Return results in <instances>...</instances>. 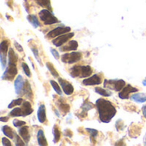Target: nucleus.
Masks as SVG:
<instances>
[{"mask_svg": "<svg viewBox=\"0 0 146 146\" xmlns=\"http://www.w3.org/2000/svg\"><path fill=\"white\" fill-rule=\"evenodd\" d=\"M96 108L99 114V119L103 123H108L116 114L115 107L108 100L98 99L96 101Z\"/></svg>", "mask_w": 146, "mask_h": 146, "instance_id": "1", "label": "nucleus"}, {"mask_svg": "<svg viewBox=\"0 0 146 146\" xmlns=\"http://www.w3.org/2000/svg\"><path fill=\"white\" fill-rule=\"evenodd\" d=\"M39 17L44 23L45 25H52V24L58 23V20L47 9L40 11V13H39Z\"/></svg>", "mask_w": 146, "mask_h": 146, "instance_id": "2", "label": "nucleus"}, {"mask_svg": "<svg viewBox=\"0 0 146 146\" xmlns=\"http://www.w3.org/2000/svg\"><path fill=\"white\" fill-rule=\"evenodd\" d=\"M82 53L79 52H67L62 55L61 60L66 64H74L82 59Z\"/></svg>", "mask_w": 146, "mask_h": 146, "instance_id": "3", "label": "nucleus"}, {"mask_svg": "<svg viewBox=\"0 0 146 146\" xmlns=\"http://www.w3.org/2000/svg\"><path fill=\"white\" fill-rule=\"evenodd\" d=\"M125 86V82L122 79L104 81V87L110 89V90H113L115 91H121Z\"/></svg>", "mask_w": 146, "mask_h": 146, "instance_id": "4", "label": "nucleus"}, {"mask_svg": "<svg viewBox=\"0 0 146 146\" xmlns=\"http://www.w3.org/2000/svg\"><path fill=\"white\" fill-rule=\"evenodd\" d=\"M8 52L9 41L7 40H5L0 43V63H1L3 69L6 67V56L8 54Z\"/></svg>", "mask_w": 146, "mask_h": 146, "instance_id": "5", "label": "nucleus"}, {"mask_svg": "<svg viewBox=\"0 0 146 146\" xmlns=\"http://www.w3.org/2000/svg\"><path fill=\"white\" fill-rule=\"evenodd\" d=\"M17 74V64H9L8 67L6 68L4 75L2 76L3 80H7V81H11L14 79V78Z\"/></svg>", "mask_w": 146, "mask_h": 146, "instance_id": "6", "label": "nucleus"}, {"mask_svg": "<svg viewBox=\"0 0 146 146\" xmlns=\"http://www.w3.org/2000/svg\"><path fill=\"white\" fill-rule=\"evenodd\" d=\"M70 31V27H58V28L52 29V31L48 32L46 35V37L49 39H53V38H56V37L61 35L69 33Z\"/></svg>", "mask_w": 146, "mask_h": 146, "instance_id": "7", "label": "nucleus"}, {"mask_svg": "<svg viewBox=\"0 0 146 146\" xmlns=\"http://www.w3.org/2000/svg\"><path fill=\"white\" fill-rule=\"evenodd\" d=\"M73 36H74V34L70 33V32L64 34V35H61L56 37V39L52 40V44L54 46H61L65 42H67L70 39H71Z\"/></svg>", "mask_w": 146, "mask_h": 146, "instance_id": "8", "label": "nucleus"}, {"mask_svg": "<svg viewBox=\"0 0 146 146\" xmlns=\"http://www.w3.org/2000/svg\"><path fill=\"white\" fill-rule=\"evenodd\" d=\"M58 83L65 95L70 96L73 94V92H74V88H73L71 84H70L69 82H67L66 80H64L63 78H58Z\"/></svg>", "mask_w": 146, "mask_h": 146, "instance_id": "9", "label": "nucleus"}, {"mask_svg": "<svg viewBox=\"0 0 146 146\" xmlns=\"http://www.w3.org/2000/svg\"><path fill=\"white\" fill-rule=\"evenodd\" d=\"M137 89H136V88L132 87L131 85L128 84L127 86H125V87L123 88V90L119 92V97L120 99H123V100H124V99H128L130 94L134 93V92H137Z\"/></svg>", "mask_w": 146, "mask_h": 146, "instance_id": "10", "label": "nucleus"}, {"mask_svg": "<svg viewBox=\"0 0 146 146\" xmlns=\"http://www.w3.org/2000/svg\"><path fill=\"white\" fill-rule=\"evenodd\" d=\"M102 84V78L99 75H93L90 78H88L84 80H83V84L86 86L90 85H99Z\"/></svg>", "mask_w": 146, "mask_h": 146, "instance_id": "11", "label": "nucleus"}, {"mask_svg": "<svg viewBox=\"0 0 146 146\" xmlns=\"http://www.w3.org/2000/svg\"><path fill=\"white\" fill-rule=\"evenodd\" d=\"M24 83H25V80L23 79V78L21 75H18L16 81H15V90H16L17 95L23 96Z\"/></svg>", "mask_w": 146, "mask_h": 146, "instance_id": "12", "label": "nucleus"}, {"mask_svg": "<svg viewBox=\"0 0 146 146\" xmlns=\"http://www.w3.org/2000/svg\"><path fill=\"white\" fill-rule=\"evenodd\" d=\"M18 132H19V135L21 136V137L24 140V142L26 143L29 142L30 135H29V127L28 126H23H23L19 127Z\"/></svg>", "mask_w": 146, "mask_h": 146, "instance_id": "13", "label": "nucleus"}, {"mask_svg": "<svg viewBox=\"0 0 146 146\" xmlns=\"http://www.w3.org/2000/svg\"><path fill=\"white\" fill-rule=\"evenodd\" d=\"M78 47V43L76 40H70L69 43L66 46H63V47H60V50L62 52H69V51H75Z\"/></svg>", "mask_w": 146, "mask_h": 146, "instance_id": "14", "label": "nucleus"}, {"mask_svg": "<svg viewBox=\"0 0 146 146\" xmlns=\"http://www.w3.org/2000/svg\"><path fill=\"white\" fill-rule=\"evenodd\" d=\"M37 117L40 123H44L46 120V107L44 104H41L39 107L38 112H37Z\"/></svg>", "mask_w": 146, "mask_h": 146, "instance_id": "15", "label": "nucleus"}, {"mask_svg": "<svg viewBox=\"0 0 146 146\" xmlns=\"http://www.w3.org/2000/svg\"><path fill=\"white\" fill-rule=\"evenodd\" d=\"M92 73V68L90 65H81V70H80V76L79 78H89Z\"/></svg>", "mask_w": 146, "mask_h": 146, "instance_id": "16", "label": "nucleus"}, {"mask_svg": "<svg viewBox=\"0 0 146 146\" xmlns=\"http://www.w3.org/2000/svg\"><path fill=\"white\" fill-rule=\"evenodd\" d=\"M22 109H23V117L28 116L33 113V108L31 107V104H30V102H29L27 101H23Z\"/></svg>", "mask_w": 146, "mask_h": 146, "instance_id": "17", "label": "nucleus"}, {"mask_svg": "<svg viewBox=\"0 0 146 146\" xmlns=\"http://www.w3.org/2000/svg\"><path fill=\"white\" fill-rule=\"evenodd\" d=\"M131 99L136 102H139V103H143L146 102V94L144 93H137V94H134L131 96Z\"/></svg>", "mask_w": 146, "mask_h": 146, "instance_id": "18", "label": "nucleus"}, {"mask_svg": "<svg viewBox=\"0 0 146 146\" xmlns=\"http://www.w3.org/2000/svg\"><path fill=\"white\" fill-rule=\"evenodd\" d=\"M8 57H9V64H17L18 61V57L16 54L15 51L13 48H10L8 52Z\"/></svg>", "mask_w": 146, "mask_h": 146, "instance_id": "19", "label": "nucleus"}, {"mask_svg": "<svg viewBox=\"0 0 146 146\" xmlns=\"http://www.w3.org/2000/svg\"><path fill=\"white\" fill-rule=\"evenodd\" d=\"M37 140H38L39 145H41V146L47 145V141L46 139V137L44 135V131L42 130L38 131V132H37Z\"/></svg>", "mask_w": 146, "mask_h": 146, "instance_id": "20", "label": "nucleus"}, {"mask_svg": "<svg viewBox=\"0 0 146 146\" xmlns=\"http://www.w3.org/2000/svg\"><path fill=\"white\" fill-rule=\"evenodd\" d=\"M2 131H3L4 134H5L7 137L11 138V139L15 137V133L13 132V131L11 130V128H10V126H8V125L3 126V127H2Z\"/></svg>", "mask_w": 146, "mask_h": 146, "instance_id": "21", "label": "nucleus"}, {"mask_svg": "<svg viewBox=\"0 0 146 146\" xmlns=\"http://www.w3.org/2000/svg\"><path fill=\"white\" fill-rule=\"evenodd\" d=\"M28 20H29V22L35 28H38V27L40 26V22H39L37 17L35 16V15H29V16H28Z\"/></svg>", "mask_w": 146, "mask_h": 146, "instance_id": "22", "label": "nucleus"}, {"mask_svg": "<svg viewBox=\"0 0 146 146\" xmlns=\"http://www.w3.org/2000/svg\"><path fill=\"white\" fill-rule=\"evenodd\" d=\"M36 3L41 6V7H44V8H46L47 10H52L51 8V3H50V0H35Z\"/></svg>", "mask_w": 146, "mask_h": 146, "instance_id": "23", "label": "nucleus"}, {"mask_svg": "<svg viewBox=\"0 0 146 146\" xmlns=\"http://www.w3.org/2000/svg\"><path fill=\"white\" fill-rule=\"evenodd\" d=\"M46 65L47 69L49 70L50 73H51V74H52L54 78H58V71L56 70V69L54 68V66H53V64H52V63L46 62Z\"/></svg>", "mask_w": 146, "mask_h": 146, "instance_id": "24", "label": "nucleus"}, {"mask_svg": "<svg viewBox=\"0 0 146 146\" xmlns=\"http://www.w3.org/2000/svg\"><path fill=\"white\" fill-rule=\"evenodd\" d=\"M52 132H53V142L54 143H58L60 139V136H61V133H60V131L58 129V127L57 125H54L53 126V130H52Z\"/></svg>", "mask_w": 146, "mask_h": 146, "instance_id": "25", "label": "nucleus"}, {"mask_svg": "<svg viewBox=\"0 0 146 146\" xmlns=\"http://www.w3.org/2000/svg\"><path fill=\"white\" fill-rule=\"evenodd\" d=\"M95 91H96L97 94H99V95H101V96H105V97H108V96H110L112 95L109 91L106 90L105 89L100 88V87H96V88L95 89Z\"/></svg>", "mask_w": 146, "mask_h": 146, "instance_id": "26", "label": "nucleus"}, {"mask_svg": "<svg viewBox=\"0 0 146 146\" xmlns=\"http://www.w3.org/2000/svg\"><path fill=\"white\" fill-rule=\"evenodd\" d=\"M10 115H11V117L23 116V113L22 108H14V109L10 113Z\"/></svg>", "mask_w": 146, "mask_h": 146, "instance_id": "27", "label": "nucleus"}, {"mask_svg": "<svg viewBox=\"0 0 146 146\" xmlns=\"http://www.w3.org/2000/svg\"><path fill=\"white\" fill-rule=\"evenodd\" d=\"M50 84H51V85L52 86V88H53V90H55V92H56L58 95L61 96V95H62V90H61V89H60L58 84L56 83V82L53 81V80H51V81H50Z\"/></svg>", "mask_w": 146, "mask_h": 146, "instance_id": "28", "label": "nucleus"}, {"mask_svg": "<svg viewBox=\"0 0 146 146\" xmlns=\"http://www.w3.org/2000/svg\"><path fill=\"white\" fill-rule=\"evenodd\" d=\"M86 130L90 133V138L93 141V143L96 142V137L98 135V131L96 129H92V128H86Z\"/></svg>", "mask_w": 146, "mask_h": 146, "instance_id": "29", "label": "nucleus"}, {"mask_svg": "<svg viewBox=\"0 0 146 146\" xmlns=\"http://www.w3.org/2000/svg\"><path fill=\"white\" fill-rule=\"evenodd\" d=\"M23 100L22 98H18V99H17V100L12 101V102L9 104L8 108H14V107H17V106H18V105L23 104Z\"/></svg>", "mask_w": 146, "mask_h": 146, "instance_id": "30", "label": "nucleus"}, {"mask_svg": "<svg viewBox=\"0 0 146 146\" xmlns=\"http://www.w3.org/2000/svg\"><path fill=\"white\" fill-rule=\"evenodd\" d=\"M92 108H93V105H92L91 103H89L88 102H85L83 104V106H82L83 113L84 112L85 113H86L89 110H90V109H92Z\"/></svg>", "mask_w": 146, "mask_h": 146, "instance_id": "31", "label": "nucleus"}, {"mask_svg": "<svg viewBox=\"0 0 146 146\" xmlns=\"http://www.w3.org/2000/svg\"><path fill=\"white\" fill-rule=\"evenodd\" d=\"M22 67H23V70L24 73L26 74V76L29 77V78H30L31 77V72H30V70H29L28 64L23 62V63H22Z\"/></svg>", "mask_w": 146, "mask_h": 146, "instance_id": "32", "label": "nucleus"}, {"mask_svg": "<svg viewBox=\"0 0 146 146\" xmlns=\"http://www.w3.org/2000/svg\"><path fill=\"white\" fill-rule=\"evenodd\" d=\"M59 109L61 110L62 113H66L70 111V106L68 104H65V103H61L59 105Z\"/></svg>", "mask_w": 146, "mask_h": 146, "instance_id": "33", "label": "nucleus"}, {"mask_svg": "<svg viewBox=\"0 0 146 146\" xmlns=\"http://www.w3.org/2000/svg\"><path fill=\"white\" fill-rule=\"evenodd\" d=\"M15 141H16V145H24V140L21 137V136H18L15 133Z\"/></svg>", "mask_w": 146, "mask_h": 146, "instance_id": "34", "label": "nucleus"}, {"mask_svg": "<svg viewBox=\"0 0 146 146\" xmlns=\"http://www.w3.org/2000/svg\"><path fill=\"white\" fill-rule=\"evenodd\" d=\"M31 50H32V52H33V53H34V55H35V58L37 59V61H38L40 64H41V61H40V59L39 53H38V49H37L36 47L33 46V47H31Z\"/></svg>", "mask_w": 146, "mask_h": 146, "instance_id": "35", "label": "nucleus"}, {"mask_svg": "<svg viewBox=\"0 0 146 146\" xmlns=\"http://www.w3.org/2000/svg\"><path fill=\"white\" fill-rule=\"evenodd\" d=\"M25 121H22V120H18V119H14L13 120V125H14V126H16V127H21V126H23V125H25Z\"/></svg>", "mask_w": 146, "mask_h": 146, "instance_id": "36", "label": "nucleus"}, {"mask_svg": "<svg viewBox=\"0 0 146 146\" xmlns=\"http://www.w3.org/2000/svg\"><path fill=\"white\" fill-rule=\"evenodd\" d=\"M2 143L4 145H6V146H11V142L7 137H3L2 138Z\"/></svg>", "mask_w": 146, "mask_h": 146, "instance_id": "37", "label": "nucleus"}, {"mask_svg": "<svg viewBox=\"0 0 146 146\" xmlns=\"http://www.w3.org/2000/svg\"><path fill=\"white\" fill-rule=\"evenodd\" d=\"M50 50H51V52H52V54L53 55V57H54L56 59H58V58H59V53H58L55 49H53V48H51Z\"/></svg>", "mask_w": 146, "mask_h": 146, "instance_id": "38", "label": "nucleus"}, {"mask_svg": "<svg viewBox=\"0 0 146 146\" xmlns=\"http://www.w3.org/2000/svg\"><path fill=\"white\" fill-rule=\"evenodd\" d=\"M14 44H15L16 48H17L19 52H23V47H22V46H21L20 44H18L17 41H15V42H14Z\"/></svg>", "mask_w": 146, "mask_h": 146, "instance_id": "39", "label": "nucleus"}, {"mask_svg": "<svg viewBox=\"0 0 146 146\" xmlns=\"http://www.w3.org/2000/svg\"><path fill=\"white\" fill-rule=\"evenodd\" d=\"M116 127H117V129L119 128V130H120L119 127H121V129H122V128H123V122H122L121 120L117 121V123H116Z\"/></svg>", "mask_w": 146, "mask_h": 146, "instance_id": "40", "label": "nucleus"}, {"mask_svg": "<svg viewBox=\"0 0 146 146\" xmlns=\"http://www.w3.org/2000/svg\"><path fill=\"white\" fill-rule=\"evenodd\" d=\"M64 135L67 136V137H71L72 136V132L70 130H65L64 131Z\"/></svg>", "mask_w": 146, "mask_h": 146, "instance_id": "41", "label": "nucleus"}, {"mask_svg": "<svg viewBox=\"0 0 146 146\" xmlns=\"http://www.w3.org/2000/svg\"><path fill=\"white\" fill-rule=\"evenodd\" d=\"M9 120V117H0V121L1 122H7Z\"/></svg>", "mask_w": 146, "mask_h": 146, "instance_id": "42", "label": "nucleus"}, {"mask_svg": "<svg viewBox=\"0 0 146 146\" xmlns=\"http://www.w3.org/2000/svg\"><path fill=\"white\" fill-rule=\"evenodd\" d=\"M142 112H143V116L146 118V105H145V106H143V107L142 108Z\"/></svg>", "mask_w": 146, "mask_h": 146, "instance_id": "43", "label": "nucleus"}, {"mask_svg": "<svg viewBox=\"0 0 146 146\" xmlns=\"http://www.w3.org/2000/svg\"><path fill=\"white\" fill-rule=\"evenodd\" d=\"M143 144H144V145H146V134H145L144 138H143Z\"/></svg>", "mask_w": 146, "mask_h": 146, "instance_id": "44", "label": "nucleus"}, {"mask_svg": "<svg viewBox=\"0 0 146 146\" xmlns=\"http://www.w3.org/2000/svg\"><path fill=\"white\" fill-rule=\"evenodd\" d=\"M143 85H144V86H146V79H145V80H143Z\"/></svg>", "mask_w": 146, "mask_h": 146, "instance_id": "45", "label": "nucleus"}]
</instances>
